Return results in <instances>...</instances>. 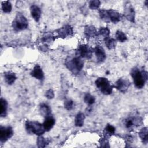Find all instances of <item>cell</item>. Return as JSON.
<instances>
[{"label": "cell", "instance_id": "obj_1", "mask_svg": "<svg viewBox=\"0 0 148 148\" xmlns=\"http://www.w3.org/2000/svg\"><path fill=\"white\" fill-rule=\"evenodd\" d=\"M130 74L135 86L138 89L143 88L148 79L147 72L143 69L135 66L131 69Z\"/></svg>", "mask_w": 148, "mask_h": 148}, {"label": "cell", "instance_id": "obj_2", "mask_svg": "<svg viewBox=\"0 0 148 148\" xmlns=\"http://www.w3.org/2000/svg\"><path fill=\"white\" fill-rule=\"evenodd\" d=\"M67 69L74 75H78L84 66V61L82 58L77 56L68 57L65 62Z\"/></svg>", "mask_w": 148, "mask_h": 148}, {"label": "cell", "instance_id": "obj_3", "mask_svg": "<svg viewBox=\"0 0 148 148\" xmlns=\"http://www.w3.org/2000/svg\"><path fill=\"white\" fill-rule=\"evenodd\" d=\"M98 13L101 19L106 23L111 22L114 24H117L120 21L122 18V16L120 13L112 9H101L99 10Z\"/></svg>", "mask_w": 148, "mask_h": 148}, {"label": "cell", "instance_id": "obj_4", "mask_svg": "<svg viewBox=\"0 0 148 148\" xmlns=\"http://www.w3.org/2000/svg\"><path fill=\"white\" fill-rule=\"evenodd\" d=\"M95 84L100 92L106 95L112 94L114 88L113 85L111 84L109 80L104 77H100L96 79Z\"/></svg>", "mask_w": 148, "mask_h": 148}, {"label": "cell", "instance_id": "obj_5", "mask_svg": "<svg viewBox=\"0 0 148 148\" xmlns=\"http://www.w3.org/2000/svg\"><path fill=\"white\" fill-rule=\"evenodd\" d=\"M25 130L29 134H35L38 136L42 135L45 132V130L43 125L38 121L27 120L25 124Z\"/></svg>", "mask_w": 148, "mask_h": 148}, {"label": "cell", "instance_id": "obj_6", "mask_svg": "<svg viewBox=\"0 0 148 148\" xmlns=\"http://www.w3.org/2000/svg\"><path fill=\"white\" fill-rule=\"evenodd\" d=\"M12 26L14 31H21L27 29L28 27V21L23 14L18 13L12 21Z\"/></svg>", "mask_w": 148, "mask_h": 148}, {"label": "cell", "instance_id": "obj_7", "mask_svg": "<svg viewBox=\"0 0 148 148\" xmlns=\"http://www.w3.org/2000/svg\"><path fill=\"white\" fill-rule=\"evenodd\" d=\"M142 119L138 115L129 116L123 120V125L128 130H133L142 124Z\"/></svg>", "mask_w": 148, "mask_h": 148}, {"label": "cell", "instance_id": "obj_8", "mask_svg": "<svg viewBox=\"0 0 148 148\" xmlns=\"http://www.w3.org/2000/svg\"><path fill=\"white\" fill-rule=\"evenodd\" d=\"M93 54L92 49L86 44L80 45L76 50V55L82 58L90 59Z\"/></svg>", "mask_w": 148, "mask_h": 148}, {"label": "cell", "instance_id": "obj_9", "mask_svg": "<svg viewBox=\"0 0 148 148\" xmlns=\"http://www.w3.org/2000/svg\"><path fill=\"white\" fill-rule=\"evenodd\" d=\"M13 130L10 126H2L0 127V142L3 143L8 140L10 139L13 135Z\"/></svg>", "mask_w": 148, "mask_h": 148}, {"label": "cell", "instance_id": "obj_10", "mask_svg": "<svg viewBox=\"0 0 148 148\" xmlns=\"http://www.w3.org/2000/svg\"><path fill=\"white\" fill-rule=\"evenodd\" d=\"M130 81L128 79L125 77H121L115 82L113 87L120 92L125 93L130 88Z\"/></svg>", "mask_w": 148, "mask_h": 148}, {"label": "cell", "instance_id": "obj_11", "mask_svg": "<svg viewBox=\"0 0 148 148\" xmlns=\"http://www.w3.org/2000/svg\"><path fill=\"white\" fill-rule=\"evenodd\" d=\"M124 15L125 18L132 23H135V11L134 8L130 3L125 4L124 7Z\"/></svg>", "mask_w": 148, "mask_h": 148}, {"label": "cell", "instance_id": "obj_12", "mask_svg": "<svg viewBox=\"0 0 148 148\" xmlns=\"http://www.w3.org/2000/svg\"><path fill=\"white\" fill-rule=\"evenodd\" d=\"M93 53H94L95 57L97 62L98 63H102L105 61L106 58V54L105 53V51L102 46L101 45H97L95 46L94 48L92 49Z\"/></svg>", "mask_w": 148, "mask_h": 148}, {"label": "cell", "instance_id": "obj_13", "mask_svg": "<svg viewBox=\"0 0 148 148\" xmlns=\"http://www.w3.org/2000/svg\"><path fill=\"white\" fill-rule=\"evenodd\" d=\"M56 31L57 33L58 36L60 38L63 39L66 38L67 36H72L73 34V30L72 27L68 24L64 25L61 28L57 29Z\"/></svg>", "mask_w": 148, "mask_h": 148}, {"label": "cell", "instance_id": "obj_14", "mask_svg": "<svg viewBox=\"0 0 148 148\" xmlns=\"http://www.w3.org/2000/svg\"><path fill=\"white\" fill-rule=\"evenodd\" d=\"M30 75L32 77L40 81H42L45 77L42 68L38 64H36L34 66L32 70L30 72Z\"/></svg>", "mask_w": 148, "mask_h": 148}, {"label": "cell", "instance_id": "obj_15", "mask_svg": "<svg viewBox=\"0 0 148 148\" xmlns=\"http://www.w3.org/2000/svg\"><path fill=\"white\" fill-rule=\"evenodd\" d=\"M84 34L88 39L93 38L97 36V31L95 27L92 25H86L84 27Z\"/></svg>", "mask_w": 148, "mask_h": 148}, {"label": "cell", "instance_id": "obj_16", "mask_svg": "<svg viewBox=\"0 0 148 148\" xmlns=\"http://www.w3.org/2000/svg\"><path fill=\"white\" fill-rule=\"evenodd\" d=\"M30 13L33 19L36 22H38L42 14L40 8L36 5H32L30 7Z\"/></svg>", "mask_w": 148, "mask_h": 148}, {"label": "cell", "instance_id": "obj_17", "mask_svg": "<svg viewBox=\"0 0 148 148\" xmlns=\"http://www.w3.org/2000/svg\"><path fill=\"white\" fill-rule=\"evenodd\" d=\"M56 124V119L52 116H49L45 117V120L43 123V125L46 131H50Z\"/></svg>", "mask_w": 148, "mask_h": 148}, {"label": "cell", "instance_id": "obj_18", "mask_svg": "<svg viewBox=\"0 0 148 148\" xmlns=\"http://www.w3.org/2000/svg\"><path fill=\"white\" fill-rule=\"evenodd\" d=\"M5 82L8 85H12L17 79V76L14 72L8 71L4 73L3 75Z\"/></svg>", "mask_w": 148, "mask_h": 148}, {"label": "cell", "instance_id": "obj_19", "mask_svg": "<svg viewBox=\"0 0 148 148\" xmlns=\"http://www.w3.org/2000/svg\"><path fill=\"white\" fill-rule=\"evenodd\" d=\"M39 112L44 117L51 115V109L50 107L45 103H42L39 105Z\"/></svg>", "mask_w": 148, "mask_h": 148}, {"label": "cell", "instance_id": "obj_20", "mask_svg": "<svg viewBox=\"0 0 148 148\" xmlns=\"http://www.w3.org/2000/svg\"><path fill=\"white\" fill-rule=\"evenodd\" d=\"M115 132H116L115 127L110 124H107L103 131V138L108 139L113 134H114Z\"/></svg>", "mask_w": 148, "mask_h": 148}, {"label": "cell", "instance_id": "obj_21", "mask_svg": "<svg viewBox=\"0 0 148 148\" xmlns=\"http://www.w3.org/2000/svg\"><path fill=\"white\" fill-rule=\"evenodd\" d=\"M105 42V44L106 47L109 50H113L115 49L117 45V40L113 38L108 36L103 39Z\"/></svg>", "mask_w": 148, "mask_h": 148}, {"label": "cell", "instance_id": "obj_22", "mask_svg": "<svg viewBox=\"0 0 148 148\" xmlns=\"http://www.w3.org/2000/svg\"><path fill=\"white\" fill-rule=\"evenodd\" d=\"M0 102H1L0 116L1 117H5L7 115L8 103L7 101L3 98H1Z\"/></svg>", "mask_w": 148, "mask_h": 148}, {"label": "cell", "instance_id": "obj_23", "mask_svg": "<svg viewBox=\"0 0 148 148\" xmlns=\"http://www.w3.org/2000/svg\"><path fill=\"white\" fill-rule=\"evenodd\" d=\"M85 114L82 112H79L77 114L75 119V125L76 127H81L84 124L85 120Z\"/></svg>", "mask_w": 148, "mask_h": 148}, {"label": "cell", "instance_id": "obj_24", "mask_svg": "<svg viewBox=\"0 0 148 148\" xmlns=\"http://www.w3.org/2000/svg\"><path fill=\"white\" fill-rule=\"evenodd\" d=\"M139 136L143 144H147L148 142V131H147V127H144L141 130L139 131Z\"/></svg>", "mask_w": 148, "mask_h": 148}, {"label": "cell", "instance_id": "obj_25", "mask_svg": "<svg viewBox=\"0 0 148 148\" xmlns=\"http://www.w3.org/2000/svg\"><path fill=\"white\" fill-rule=\"evenodd\" d=\"M50 142L47 138H45L42 135L38 136L36 140V145L38 147H45Z\"/></svg>", "mask_w": 148, "mask_h": 148}, {"label": "cell", "instance_id": "obj_26", "mask_svg": "<svg viewBox=\"0 0 148 148\" xmlns=\"http://www.w3.org/2000/svg\"><path fill=\"white\" fill-rule=\"evenodd\" d=\"M110 30L108 27H101L97 32V36L102 37L103 39L109 36Z\"/></svg>", "mask_w": 148, "mask_h": 148}, {"label": "cell", "instance_id": "obj_27", "mask_svg": "<svg viewBox=\"0 0 148 148\" xmlns=\"http://www.w3.org/2000/svg\"><path fill=\"white\" fill-rule=\"evenodd\" d=\"M116 40L119 41L120 42L123 43L127 40V36L126 34L120 30H117L115 33Z\"/></svg>", "mask_w": 148, "mask_h": 148}, {"label": "cell", "instance_id": "obj_28", "mask_svg": "<svg viewBox=\"0 0 148 148\" xmlns=\"http://www.w3.org/2000/svg\"><path fill=\"white\" fill-rule=\"evenodd\" d=\"M12 3L9 1H5L2 2V10L4 13H9L12 11Z\"/></svg>", "mask_w": 148, "mask_h": 148}, {"label": "cell", "instance_id": "obj_29", "mask_svg": "<svg viewBox=\"0 0 148 148\" xmlns=\"http://www.w3.org/2000/svg\"><path fill=\"white\" fill-rule=\"evenodd\" d=\"M84 102L88 106H91L95 103V98L90 93H86L84 97Z\"/></svg>", "mask_w": 148, "mask_h": 148}, {"label": "cell", "instance_id": "obj_30", "mask_svg": "<svg viewBox=\"0 0 148 148\" xmlns=\"http://www.w3.org/2000/svg\"><path fill=\"white\" fill-rule=\"evenodd\" d=\"M101 5V2L98 0H92L89 1L88 6L89 8L92 10L98 9Z\"/></svg>", "mask_w": 148, "mask_h": 148}, {"label": "cell", "instance_id": "obj_31", "mask_svg": "<svg viewBox=\"0 0 148 148\" xmlns=\"http://www.w3.org/2000/svg\"><path fill=\"white\" fill-rule=\"evenodd\" d=\"M64 108L67 110H71L74 107V102L72 100L70 99H67L65 100L64 103Z\"/></svg>", "mask_w": 148, "mask_h": 148}, {"label": "cell", "instance_id": "obj_32", "mask_svg": "<svg viewBox=\"0 0 148 148\" xmlns=\"http://www.w3.org/2000/svg\"><path fill=\"white\" fill-rule=\"evenodd\" d=\"M54 40V36H53V35L50 33H46L45 34L43 38H42V40L44 42H50L51 41H53Z\"/></svg>", "mask_w": 148, "mask_h": 148}, {"label": "cell", "instance_id": "obj_33", "mask_svg": "<svg viewBox=\"0 0 148 148\" xmlns=\"http://www.w3.org/2000/svg\"><path fill=\"white\" fill-rule=\"evenodd\" d=\"M45 95L47 99H51L54 97V92L52 89H49L46 91Z\"/></svg>", "mask_w": 148, "mask_h": 148}, {"label": "cell", "instance_id": "obj_34", "mask_svg": "<svg viewBox=\"0 0 148 148\" xmlns=\"http://www.w3.org/2000/svg\"><path fill=\"white\" fill-rule=\"evenodd\" d=\"M108 139L102 138L99 140V143H100V146L101 147H109V142H108Z\"/></svg>", "mask_w": 148, "mask_h": 148}]
</instances>
